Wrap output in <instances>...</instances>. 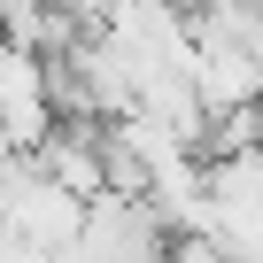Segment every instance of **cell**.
<instances>
[{
	"mask_svg": "<svg viewBox=\"0 0 263 263\" xmlns=\"http://www.w3.org/2000/svg\"><path fill=\"white\" fill-rule=\"evenodd\" d=\"M171 263H240L217 232H171Z\"/></svg>",
	"mask_w": 263,
	"mask_h": 263,
	"instance_id": "4",
	"label": "cell"
},
{
	"mask_svg": "<svg viewBox=\"0 0 263 263\" xmlns=\"http://www.w3.org/2000/svg\"><path fill=\"white\" fill-rule=\"evenodd\" d=\"M194 85L217 108H240V101H263V54L255 39H232V31H194Z\"/></svg>",
	"mask_w": 263,
	"mask_h": 263,
	"instance_id": "3",
	"label": "cell"
},
{
	"mask_svg": "<svg viewBox=\"0 0 263 263\" xmlns=\"http://www.w3.org/2000/svg\"><path fill=\"white\" fill-rule=\"evenodd\" d=\"M85 194H70L39 155H8L0 163V232H16V240H31V248H70L78 232H85Z\"/></svg>",
	"mask_w": 263,
	"mask_h": 263,
	"instance_id": "1",
	"label": "cell"
},
{
	"mask_svg": "<svg viewBox=\"0 0 263 263\" xmlns=\"http://www.w3.org/2000/svg\"><path fill=\"white\" fill-rule=\"evenodd\" d=\"M54 124H62V108H54V62H47L39 47L0 39V132L31 155Z\"/></svg>",
	"mask_w": 263,
	"mask_h": 263,
	"instance_id": "2",
	"label": "cell"
}]
</instances>
